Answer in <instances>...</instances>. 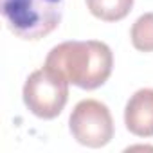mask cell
Here are the masks:
<instances>
[{
	"instance_id": "1",
	"label": "cell",
	"mask_w": 153,
	"mask_h": 153,
	"mask_svg": "<svg viewBox=\"0 0 153 153\" xmlns=\"http://www.w3.org/2000/svg\"><path fill=\"white\" fill-rule=\"evenodd\" d=\"M45 65L83 90L105 85L114 68L112 49L97 40L63 42L51 49Z\"/></svg>"
},
{
	"instance_id": "2",
	"label": "cell",
	"mask_w": 153,
	"mask_h": 153,
	"mask_svg": "<svg viewBox=\"0 0 153 153\" xmlns=\"http://www.w3.org/2000/svg\"><path fill=\"white\" fill-rule=\"evenodd\" d=\"M65 0H2V16L22 40H40L61 22Z\"/></svg>"
},
{
	"instance_id": "3",
	"label": "cell",
	"mask_w": 153,
	"mask_h": 153,
	"mask_svg": "<svg viewBox=\"0 0 153 153\" xmlns=\"http://www.w3.org/2000/svg\"><path fill=\"white\" fill-rule=\"evenodd\" d=\"M68 99V81L47 65L34 70L24 85V103L40 119L58 117Z\"/></svg>"
},
{
	"instance_id": "4",
	"label": "cell",
	"mask_w": 153,
	"mask_h": 153,
	"mask_svg": "<svg viewBox=\"0 0 153 153\" xmlns=\"http://www.w3.org/2000/svg\"><path fill=\"white\" fill-rule=\"evenodd\" d=\"M70 133L87 148H103L114 137V119L108 106L96 99H83L68 119Z\"/></svg>"
},
{
	"instance_id": "5",
	"label": "cell",
	"mask_w": 153,
	"mask_h": 153,
	"mask_svg": "<svg viewBox=\"0 0 153 153\" xmlns=\"http://www.w3.org/2000/svg\"><path fill=\"white\" fill-rule=\"evenodd\" d=\"M124 124L137 137H153V88H140L128 99Z\"/></svg>"
},
{
	"instance_id": "6",
	"label": "cell",
	"mask_w": 153,
	"mask_h": 153,
	"mask_svg": "<svg viewBox=\"0 0 153 153\" xmlns=\"http://www.w3.org/2000/svg\"><path fill=\"white\" fill-rule=\"evenodd\" d=\"M87 7L103 22H119L131 11L133 0H87Z\"/></svg>"
},
{
	"instance_id": "7",
	"label": "cell",
	"mask_w": 153,
	"mask_h": 153,
	"mask_svg": "<svg viewBox=\"0 0 153 153\" xmlns=\"http://www.w3.org/2000/svg\"><path fill=\"white\" fill-rule=\"evenodd\" d=\"M131 43L140 52H153V13H144L131 25Z\"/></svg>"
}]
</instances>
